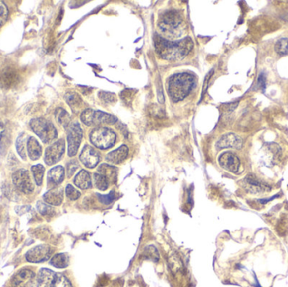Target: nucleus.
I'll list each match as a JSON object with an SVG mask.
<instances>
[{"mask_svg":"<svg viewBox=\"0 0 288 287\" xmlns=\"http://www.w3.org/2000/svg\"><path fill=\"white\" fill-rule=\"evenodd\" d=\"M4 134H5V129L2 121L0 120V150L3 145V138H4Z\"/></svg>","mask_w":288,"mask_h":287,"instance_id":"a19ab883","label":"nucleus"},{"mask_svg":"<svg viewBox=\"0 0 288 287\" xmlns=\"http://www.w3.org/2000/svg\"><path fill=\"white\" fill-rule=\"evenodd\" d=\"M169 265L171 267V270L173 272H176V271L181 270L183 268V265H182L181 260L176 256H172L169 259Z\"/></svg>","mask_w":288,"mask_h":287,"instance_id":"72a5a7b5","label":"nucleus"},{"mask_svg":"<svg viewBox=\"0 0 288 287\" xmlns=\"http://www.w3.org/2000/svg\"><path fill=\"white\" fill-rule=\"evenodd\" d=\"M94 181H95V186L100 190H107L109 187V182L101 173H95L94 174Z\"/></svg>","mask_w":288,"mask_h":287,"instance_id":"c85d7f7f","label":"nucleus"},{"mask_svg":"<svg viewBox=\"0 0 288 287\" xmlns=\"http://www.w3.org/2000/svg\"><path fill=\"white\" fill-rule=\"evenodd\" d=\"M218 162L224 170L232 173H237L240 168V160L232 152H225L221 154L218 159Z\"/></svg>","mask_w":288,"mask_h":287,"instance_id":"f8f14e48","label":"nucleus"},{"mask_svg":"<svg viewBox=\"0 0 288 287\" xmlns=\"http://www.w3.org/2000/svg\"><path fill=\"white\" fill-rule=\"evenodd\" d=\"M196 85V78L190 73H177L170 78L168 93L174 102L184 100Z\"/></svg>","mask_w":288,"mask_h":287,"instance_id":"f03ea898","label":"nucleus"},{"mask_svg":"<svg viewBox=\"0 0 288 287\" xmlns=\"http://www.w3.org/2000/svg\"><path fill=\"white\" fill-rule=\"evenodd\" d=\"M28 136L25 133H22L17 138L16 149L18 154L24 160H26V148L28 142Z\"/></svg>","mask_w":288,"mask_h":287,"instance_id":"b1692460","label":"nucleus"},{"mask_svg":"<svg viewBox=\"0 0 288 287\" xmlns=\"http://www.w3.org/2000/svg\"><path fill=\"white\" fill-rule=\"evenodd\" d=\"M32 131L37 134L44 143H50L58 137V131L53 123L43 119V118H36L31 120L30 122Z\"/></svg>","mask_w":288,"mask_h":287,"instance_id":"20e7f679","label":"nucleus"},{"mask_svg":"<svg viewBox=\"0 0 288 287\" xmlns=\"http://www.w3.org/2000/svg\"><path fill=\"white\" fill-rule=\"evenodd\" d=\"M56 274L48 269H42L37 278V287H51Z\"/></svg>","mask_w":288,"mask_h":287,"instance_id":"6ab92c4d","label":"nucleus"},{"mask_svg":"<svg viewBox=\"0 0 288 287\" xmlns=\"http://www.w3.org/2000/svg\"><path fill=\"white\" fill-rule=\"evenodd\" d=\"M66 195H67V198L70 199L72 201H75L80 197L81 194L78 190H76L73 185L68 184L66 188Z\"/></svg>","mask_w":288,"mask_h":287,"instance_id":"f704fd0d","label":"nucleus"},{"mask_svg":"<svg viewBox=\"0 0 288 287\" xmlns=\"http://www.w3.org/2000/svg\"><path fill=\"white\" fill-rule=\"evenodd\" d=\"M78 168V164L77 161H71L70 163H68L67 165V176L68 178H70L73 176V173H75L76 170Z\"/></svg>","mask_w":288,"mask_h":287,"instance_id":"4c0bfd02","label":"nucleus"},{"mask_svg":"<svg viewBox=\"0 0 288 287\" xmlns=\"http://www.w3.org/2000/svg\"><path fill=\"white\" fill-rule=\"evenodd\" d=\"M12 180L17 190L25 194H31L33 192L35 187L27 170L21 169L15 171L12 175Z\"/></svg>","mask_w":288,"mask_h":287,"instance_id":"0eeeda50","label":"nucleus"},{"mask_svg":"<svg viewBox=\"0 0 288 287\" xmlns=\"http://www.w3.org/2000/svg\"><path fill=\"white\" fill-rule=\"evenodd\" d=\"M277 230H278V232L280 233L281 235H285L286 232L288 231V222L287 219H284V220L280 221V223L278 224V227H277Z\"/></svg>","mask_w":288,"mask_h":287,"instance_id":"58836bf2","label":"nucleus"},{"mask_svg":"<svg viewBox=\"0 0 288 287\" xmlns=\"http://www.w3.org/2000/svg\"><path fill=\"white\" fill-rule=\"evenodd\" d=\"M275 51L281 56L288 55V38H282L275 45Z\"/></svg>","mask_w":288,"mask_h":287,"instance_id":"c756f323","label":"nucleus"},{"mask_svg":"<svg viewBox=\"0 0 288 287\" xmlns=\"http://www.w3.org/2000/svg\"><path fill=\"white\" fill-rule=\"evenodd\" d=\"M80 160L87 168L93 169L101 161V155L91 146L86 145L80 154Z\"/></svg>","mask_w":288,"mask_h":287,"instance_id":"4468645a","label":"nucleus"},{"mask_svg":"<svg viewBox=\"0 0 288 287\" xmlns=\"http://www.w3.org/2000/svg\"><path fill=\"white\" fill-rule=\"evenodd\" d=\"M98 196L99 201H101V203L106 204V205H109L112 203L113 200L115 199V192L112 191L107 195H97Z\"/></svg>","mask_w":288,"mask_h":287,"instance_id":"e433bc0d","label":"nucleus"},{"mask_svg":"<svg viewBox=\"0 0 288 287\" xmlns=\"http://www.w3.org/2000/svg\"><path fill=\"white\" fill-rule=\"evenodd\" d=\"M116 136L115 132L103 126L94 129L90 134V140L93 145L100 149H108L115 144Z\"/></svg>","mask_w":288,"mask_h":287,"instance_id":"39448f33","label":"nucleus"},{"mask_svg":"<svg viewBox=\"0 0 288 287\" xmlns=\"http://www.w3.org/2000/svg\"><path fill=\"white\" fill-rule=\"evenodd\" d=\"M65 170L62 166H56L49 170L48 173V184L49 187H56L64 179Z\"/></svg>","mask_w":288,"mask_h":287,"instance_id":"dca6fc26","label":"nucleus"},{"mask_svg":"<svg viewBox=\"0 0 288 287\" xmlns=\"http://www.w3.org/2000/svg\"><path fill=\"white\" fill-rule=\"evenodd\" d=\"M97 173H101L107 178L110 184H115L117 180V169L113 167L112 165L104 164L98 168Z\"/></svg>","mask_w":288,"mask_h":287,"instance_id":"aec40b11","label":"nucleus"},{"mask_svg":"<svg viewBox=\"0 0 288 287\" xmlns=\"http://www.w3.org/2000/svg\"><path fill=\"white\" fill-rule=\"evenodd\" d=\"M99 97H100L101 101H103L106 103H114L116 101V96L113 93L101 91V92L99 93Z\"/></svg>","mask_w":288,"mask_h":287,"instance_id":"c9c22d12","label":"nucleus"},{"mask_svg":"<svg viewBox=\"0 0 288 287\" xmlns=\"http://www.w3.org/2000/svg\"><path fill=\"white\" fill-rule=\"evenodd\" d=\"M65 100L74 112H78L81 109L82 106L84 104L81 97L75 92L67 93V95H65Z\"/></svg>","mask_w":288,"mask_h":287,"instance_id":"5701e85b","label":"nucleus"},{"mask_svg":"<svg viewBox=\"0 0 288 287\" xmlns=\"http://www.w3.org/2000/svg\"><path fill=\"white\" fill-rule=\"evenodd\" d=\"M27 153L31 160H37L42 156V146L35 137H29L27 142Z\"/></svg>","mask_w":288,"mask_h":287,"instance_id":"412c9836","label":"nucleus"},{"mask_svg":"<svg viewBox=\"0 0 288 287\" xmlns=\"http://www.w3.org/2000/svg\"><path fill=\"white\" fill-rule=\"evenodd\" d=\"M82 122L88 126L93 125H113L117 121V119L112 115L100 111L87 109L82 112Z\"/></svg>","mask_w":288,"mask_h":287,"instance_id":"423d86ee","label":"nucleus"},{"mask_svg":"<svg viewBox=\"0 0 288 287\" xmlns=\"http://www.w3.org/2000/svg\"><path fill=\"white\" fill-rule=\"evenodd\" d=\"M154 46L159 55L169 61L181 60L187 56L193 48V42L190 37L177 42H170L159 35L154 37Z\"/></svg>","mask_w":288,"mask_h":287,"instance_id":"f257e3e1","label":"nucleus"},{"mask_svg":"<svg viewBox=\"0 0 288 287\" xmlns=\"http://www.w3.org/2000/svg\"><path fill=\"white\" fill-rule=\"evenodd\" d=\"M50 263L54 267L59 269L66 268L69 265V257L66 254H58L52 258Z\"/></svg>","mask_w":288,"mask_h":287,"instance_id":"393cba45","label":"nucleus"},{"mask_svg":"<svg viewBox=\"0 0 288 287\" xmlns=\"http://www.w3.org/2000/svg\"><path fill=\"white\" fill-rule=\"evenodd\" d=\"M144 257L146 259H150L154 262H157L159 259H160V254L159 252L157 250L156 248L154 246H148L145 248L144 250Z\"/></svg>","mask_w":288,"mask_h":287,"instance_id":"7c9ffc66","label":"nucleus"},{"mask_svg":"<svg viewBox=\"0 0 288 287\" xmlns=\"http://www.w3.org/2000/svg\"><path fill=\"white\" fill-rule=\"evenodd\" d=\"M52 254L53 249L51 247L46 244H42L29 250L25 254V258L29 262L42 263L50 259Z\"/></svg>","mask_w":288,"mask_h":287,"instance_id":"9d476101","label":"nucleus"},{"mask_svg":"<svg viewBox=\"0 0 288 287\" xmlns=\"http://www.w3.org/2000/svg\"><path fill=\"white\" fill-rule=\"evenodd\" d=\"M51 287H73L70 281L62 274H56Z\"/></svg>","mask_w":288,"mask_h":287,"instance_id":"cd10ccee","label":"nucleus"},{"mask_svg":"<svg viewBox=\"0 0 288 287\" xmlns=\"http://www.w3.org/2000/svg\"><path fill=\"white\" fill-rule=\"evenodd\" d=\"M74 184L76 186L80 188L82 190H87L91 188L92 183H91V177L88 171L86 170H81L79 173L76 175L74 178Z\"/></svg>","mask_w":288,"mask_h":287,"instance_id":"4be33fe9","label":"nucleus"},{"mask_svg":"<svg viewBox=\"0 0 288 287\" xmlns=\"http://www.w3.org/2000/svg\"><path fill=\"white\" fill-rule=\"evenodd\" d=\"M243 146V140L238 135L234 133H228L224 135L223 137L218 140L216 147L218 149H223V148H236V149H240Z\"/></svg>","mask_w":288,"mask_h":287,"instance_id":"2eb2a0df","label":"nucleus"},{"mask_svg":"<svg viewBox=\"0 0 288 287\" xmlns=\"http://www.w3.org/2000/svg\"><path fill=\"white\" fill-rule=\"evenodd\" d=\"M83 138V131L78 123L69 125L67 129V143H68V155L75 156Z\"/></svg>","mask_w":288,"mask_h":287,"instance_id":"6e6552de","label":"nucleus"},{"mask_svg":"<svg viewBox=\"0 0 288 287\" xmlns=\"http://www.w3.org/2000/svg\"><path fill=\"white\" fill-rule=\"evenodd\" d=\"M31 172L33 174L36 184L37 185H42L44 172H45V168L43 167L42 165H34L31 167Z\"/></svg>","mask_w":288,"mask_h":287,"instance_id":"bb28decb","label":"nucleus"},{"mask_svg":"<svg viewBox=\"0 0 288 287\" xmlns=\"http://www.w3.org/2000/svg\"><path fill=\"white\" fill-rule=\"evenodd\" d=\"M37 210L42 216H52L54 214V210L50 205L44 203L42 201L37 202Z\"/></svg>","mask_w":288,"mask_h":287,"instance_id":"2f4dec72","label":"nucleus"},{"mask_svg":"<svg viewBox=\"0 0 288 287\" xmlns=\"http://www.w3.org/2000/svg\"><path fill=\"white\" fill-rule=\"evenodd\" d=\"M43 200L51 206H60L63 201V190L62 188H54L43 195Z\"/></svg>","mask_w":288,"mask_h":287,"instance_id":"f3484780","label":"nucleus"},{"mask_svg":"<svg viewBox=\"0 0 288 287\" xmlns=\"http://www.w3.org/2000/svg\"><path fill=\"white\" fill-rule=\"evenodd\" d=\"M55 116H56L58 122L62 125L64 127L69 126V122H70V116L64 109L62 108H58L55 112Z\"/></svg>","mask_w":288,"mask_h":287,"instance_id":"a878e982","label":"nucleus"},{"mask_svg":"<svg viewBox=\"0 0 288 287\" xmlns=\"http://www.w3.org/2000/svg\"><path fill=\"white\" fill-rule=\"evenodd\" d=\"M65 152V141L60 139L54 142L46 149L45 163L48 165H53L62 159Z\"/></svg>","mask_w":288,"mask_h":287,"instance_id":"1a4fd4ad","label":"nucleus"},{"mask_svg":"<svg viewBox=\"0 0 288 287\" xmlns=\"http://www.w3.org/2000/svg\"><path fill=\"white\" fill-rule=\"evenodd\" d=\"M36 283V276L33 271L28 269H23L18 271L12 278L11 287H33Z\"/></svg>","mask_w":288,"mask_h":287,"instance_id":"9b49d317","label":"nucleus"},{"mask_svg":"<svg viewBox=\"0 0 288 287\" xmlns=\"http://www.w3.org/2000/svg\"><path fill=\"white\" fill-rule=\"evenodd\" d=\"M185 26L184 18L177 11L166 12L163 14L159 22V28L165 37L168 38H175L182 36Z\"/></svg>","mask_w":288,"mask_h":287,"instance_id":"7ed1b4c3","label":"nucleus"},{"mask_svg":"<svg viewBox=\"0 0 288 287\" xmlns=\"http://www.w3.org/2000/svg\"><path fill=\"white\" fill-rule=\"evenodd\" d=\"M128 155V148L126 145L120 146L115 150L112 151L107 154V160L108 162L115 165H119L123 162Z\"/></svg>","mask_w":288,"mask_h":287,"instance_id":"a211bd4d","label":"nucleus"},{"mask_svg":"<svg viewBox=\"0 0 288 287\" xmlns=\"http://www.w3.org/2000/svg\"><path fill=\"white\" fill-rule=\"evenodd\" d=\"M135 92H132V90L131 89H126L121 92V98L123 101H131L132 98H133V95H134Z\"/></svg>","mask_w":288,"mask_h":287,"instance_id":"ea45409f","label":"nucleus"},{"mask_svg":"<svg viewBox=\"0 0 288 287\" xmlns=\"http://www.w3.org/2000/svg\"><path fill=\"white\" fill-rule=\"evenodd\" d=\"M243 185L249 192L252 194H263V193L269 192L271 190V187L265 184L262 181H260L259 178H256L253 174H249L243 180Z\"/></svg>","mask_w":288,"mask_h":287,"instance_id":"ddd939ff","label":"nucleus"},{"mask_svg":"<svg viewBox=\"0 0 288 287\" xmlns=\"http://www.w3.org/2000/svg\"><path fill=\"white\" fill-rule=\"evenodd\" d=\"M8 7L3 1H0V27L3 26L8 20Z\"/></svg>","mask_w":288,"mask_h":287,"instance_id":"473e14b6","label":"nucleus"}]
</instances>
